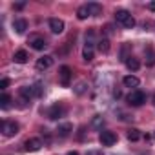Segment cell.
Segmentation results:
<instances>
[{"label": "cell", "mask_w": 155, "mask_h": 155, "mask_svg": "<svg viewBox=\"0 0 155 155\" xmlns=\"http://www.w3.org/2000/svg\"><path fill=\"white\" fill-rule=\"evenodd\" d=\"M24 6H26L24 2H18V4H15V9H24Z\"/></svg>", "instance_id": "cell-32"}, {"label": "cell", "mask_w": 155, "mask_h": 155, "mask_svg": "<svg viewBox=\"0 0 155 155\" xmlns=\"http://www.w3.org/2000/svg\"><path fill=\"white\" fill-rule=\"evenodd\" d=\"M113 97H115V99H120V97H122V91H120V90H113Z\"/></svg>", "instance_id": "cell-31"}, {"label": "cell", "mask_w": 155, "mask_h": 155, "mask_svg": "<svg viewBox=\"0 0 155 155\" xmlns=\"http://www.w3.org/2000/svg\"><path fill=\"white\" fill-rule=\"evenodd\" d=\"M153 104H155V97H153Z\"/></svg>", "instance_id": "cell-36"}, {"label": "cell", "mask_w": 155, "mask_h": 155, "mask_svg": "<svg viewBox=\"0 0 155 155\" xmlns=\"http://www.w3.org/2000/svg\"><path fill=\"white\" fill-rule=\"evenodd\" d=\"M124 64H126V68H128L130 71H137V69L140 68V62H139L137 58H133V57H130V58H128Z\"/></svg>", "instance_id": "cell-17"}, {"label": "cell", "mask_w": 155, "mask_h": 155, "mask_svg": "<svg viewBox=\"0 0 155 155\" xmlns=\"http://www.w3.org/2000/svg\"><path fill=\"white\" fill-rule=\"evenodd\" d=\"M82 58H84V62H91V60H93V49L84 46V51H82Z\"/></svg>", "instance_id": "cell-22"}, {"label": "cell", "mask_w": 155, "mask_h": 155, "mask_svg": "<svg viewBox=\"0 0 155 155\" xmlns=\"http://www.w3.org/2000/svg\"><path fill=\"white\" fill-rule=\"evenodd\" d=\"M126 101H128L130 106H140V104L146 102V95H144L142 91H139V90H133V91L126 97Z\"/></svg>", "instance_id": "cell-2"}, {"label": "cell", "mask_w": 155, "mask_h": 155, "mask_svg": "<svg viewBox=\"0 0 155 155\" xmlns=\"http://www.w3.org/2000/svg\"><path fill=\"white\" fill-rule=\"evenodd\" d=\"M146 64H148V66H153V64H155V53L148 51V60H146Z\"/></svg>", "instance_id": "cell-26"}, {"label": "cell", "mask_w": 155, "mask_h": 155, "mask_svg": "<svg viewBox=\"0 0 155 155\" xmlns=\"http://www.w3.org/2000/svg\"><path fill=\"white\" fill-rule=\"evenodd\" d=\"M9 104H11V97H9L8 93H4L2 97H0V108H2V110H8Z\"/></svg>", "instance_id": "cell-20"}, {"label": "cell", "mask_w": 155, "mask_h": 155, "mask_svg": "<svg viewBox=\"0 0 155 155\" xmlns=\"http://www.w3.org/2000/svg\"><path fill=\"white\" fill-rule=\"evenodd\" d=\"M13 29H15L18 35H22V33L28 29V20H26V18H17V20L13 22Z\"/></svg>", "instance_id": "cell-10"}, {"label": "cell", "mask_w": 155, "mask_h": 155, "mask_svg": "<svg viewBox=\"0 0 155 155\" xmlns=\"http://www.w3.org/2000/svg\"><path fill=\"white\" fill-rule=\"evenodd\" d=\"M93 46H95V31L90 29V31L86 33V48H91V49H93Z\"/></svg>", "instance_id": "cell-18"}, {"label": "cell", "mask_w": 155, "mask_h": 155, "mask_svg": "<svg viewBox=\"0 0 155 155\" xmlns=\"http://www.w3.org/2000/svg\"><path fill=\"white\" fill-rule=\"evenodd\" d=\"M33 90H35V97H40V95H42V88H40V84H35Z\"/></svg>", "instance_id": "cell-29"}, {"label": "cell", "mask_w": 155, "mask_h": 155, "mask_svg": "<svg viewBox=\"0 0 155 155\" xmlns=\"http://www.w3.org/2000/svg\"><path fill=\"white\" fill-rule=\"evenodd\" d=\"M91 124H93L95 128H101V126L104 124V119H102L101 115H95V119H93V122H91Z\"/></svg>", "instance_id": "cell-25"}, {"label": "cell", "mask_w": 155, "mask_h": 155, "mask_svg": "<svg viewBox=\"0 0 155 155\" xmlns=\"http://www.w3.org/2000/svg\"><path fill=\"white\" fill-rule=\"evenodd\" d=\"M148 9H150V11H155V2H150V4H148Z\"/></svg>", "instance_id": "cell-33"}, {"label": "cell", "mask_w": 155, "mask_h": 155, "mask_svg": "<svg viewBox=\"0 0 155 155\" xmlns=\"http://www.w3.org/2000/svg\"><path fill=\"white\" fill-rule=\"evenodd\" d=\"M53 57L51 55H44V57H40L38 60H37V64H35V68L38 69V71H44V69H49L51 66H53Z\"/></svg>", "instance_id": "cell-5"}, {"label": "cell", "mask_w": 155, "mask_h": 155, "mask_svg": "<svg viewBox=\"0 0 155 155\" xmlns=\"http://www.w3.org/2000/svg\"><path fill=\"white\" fill-rule=\"evenodd\" d=\"M0 130H2V133H4L6 137H13V135L18 133L20 126H18L15 120H2V122H0Z\"/></svg>", "instance_id": "cell-1"}, {"label": "cell", "mask_w": 155, "mask_h": 155, "mask_svg": "<svg viewBox=\"0 0 155 155\" xmlns=\"http://www.w3.org/2000/svg\"><path fill=\"white\" fill-rule=\"evenodd\" d=\"M88 155H101L99 151H88Z\"/></svg>", "instance_id": "cell-34"}, {"label": "cell", "mask_w": 155, "mask_h": 155, "mask_svg": "<svg viewBox=\"0 0 155 155\" xmlns=\"http://www.w3.org/2000/svg\"><path fill=\"white\" fill-rule=\"evenodd\" d=\"M49 29H51V33L60 35L64 31V22L60 18H49Z\"/></svg>", "instance_id": "cell-7"}, {"label": "cell", "mask_w": 155, "mask_h": 155, "mask_svg": "<svg viewBox=\"0 0 155 155\" xmlns=\"http://www.w3.org/2000/svg\"><path fill=\"white\" fill-rule=\"evenodd\" d=\"M71 68L69 66H62L60 68V71H58V81H60V86H64V88H68L69 84H71Z\"/></svg>", "instance_id": "cell-3"}, {"label": "cell", "mask_w": 155, "mask_h": 155, "mask_svg": "<svg viewBox=\"0 0 155 155\" xmlns=\"http://www.w3.org/2000/svg\"><path fill=\"white\" fill-rule=\"evenodd\" d=\"M130 48H131V44L124 42V46H122V51H120V58H122L124 62H126V60L130 58V57H128V49H130Z\"/></svg>", "instance_id": "cell-23"}, {"label": "cell", "mask_w": 155, "mask_h": 155, "mask_svg": "<svg viewBox=\"0 0 155 155\" xmlns=\"http://www.w3.org/2000/svg\"><path fill=\"white\" fill-rule=\"evenodd\" d=\"M84 91H86V82H79V84L75 86V93L77 95H82Z\"/></svg>", "instance_id": "cell-24"}, {"label": "cell", "mask_w": 155, "mask_h": 155, "mask_svg": "<svg viewBox=\"0 0 155 155\" xmlns=\"http://www.w3.org/2000/svg\"><path fill=\"white\" fill-rule=\"evenodd\" d=\"M28 58H29V57H28V53H26L24 49H18V51L13 55V60H15L17 64H26V62H28Z\"/></svg>", "instance_id": "cell-15"}, {"label": "cell", "mask_w": 155, "mask_h": 155, "mask_svg": "<svg viewBox=\"0 0 155 155\" xmlns=\"http://www.w3.org/2000/svg\"><path fill=\"white\" fill-rule=\"evenodd\" d=\"M104 33H106V35H111V33H113V26H111V24L104 26Z\"/></svg>", "instance_id": "cell-30"}, {"label": "cell", "mask_w": 155, "mask_h": 155, "mask_svg": "<svg viewBox=\"0 0 155 155\" xmlns=\"http://www.w3.org/2000/svg\"><path fill=\"white\" fill-rule=\"evenodd\" d=\"M68 155H79V153H77V151H69Z\"/></svg>", "instance_id": "cell-35"}, {"label": "cell", "mask_w": 155, "mask_h": 155, "mask_svg": "<svg viewBox=\"0 0 155 155\" xmlns=\"http://www.w3.org/2000/svg\"><path fill=\"white\" fill-rule=\"evenodd\" d=\"M99 142H101L102 146H113V144L117 142V135H115L113 131H101Z\"/></svg>", "instance_id": "cell-4"}, {"label": "cell", "mask_w": 155, "mask_h": 155, "mask_svg": "<svg viewBox=\"0 0 155 155\" xmlns=\"http://www.w3.org/2000/svg\"><path fill=\"white\" fill-rule=\"evenodd\" d=\"M122 82H124L126 88H137L140 84V81L137 79V77H133V75H126L124 79H122Z\"/></svg>", "instance_id": "cell-12"}, {"label": "cell", "mask_w": 155, "mask_h": 155, "mask_svg": "<svg viewBox=\"0 0 155 155\" xmlns=\"http://www.w3.org/2000/svg\"><path fill=\"white\" fill-rule=\"evenodd\" d=\"M133 26H135V18H133V17H130V18L126 20V24H124V28H126V29H131Z\"/></svg>", "instance_id": "cell-27"}, {"label": "cell", "mask_w": 155, "mask_h": 155, "mask_svg": "<svg viewBox=\"0 0 155 155\" xmlns=\"http://www.w3.org/2000/svg\"><path fill=\"white\" fill-rule=\"evenodd\" d=\"M29 44H31V48L37 49V51H42V49L48 46L46 40H44L42 37H31V38H29Z\"/></svg>", "instance_id": "cell-9"}, {"label": "cell", "mask_w": 155, "mask_h": 155, "mask_svg": "<svg viewBox=\"0 0 155 155\" xmlns=\"http://www.w3.org/2000/svg\"><path fill=\"white\" fill-rule=\"evenodd\" d=\"M77 17H79L81 20H86V18L90 17V11H88V8H86V6H81L79 9H77Z\"/></svg>", "instance_id": "cell-21"}, {"label": "cell", "mask_w": 155, "mask_h": 155, "mask_svg": "<svg viewBox=\"0 0 155 155\" xmlns=\"http://www.w3.org/2000/svg\"><path fill=\"white\" fill-rule=\"evenodd\" d=\"M71 131H73V124H71V122H64V124H60V126L57 128L58 137H68Z\"/></svg>", "instance_id": "cell-11"}, {"label": "cell", "mask_w": 155, "mask_h": 155, "mask_svg": "<svg viewBox=\"0 0 155 155\" xmlns=\"http://www.w3.org/2000/svg\"><path fill=\"white\" fill-rule=\"evenodd\" d=\"M8 86H9V79H2V81H0V90H8Z\"/></svg>", "instance_id": "cell-28"}, {"label": "cell", "mask_w": 155, "mask_h": 155, "mask_svg": "<svg viewBox=\"0 0 155 155\" xmlns=\"http://www.w3.org/2000/svg\"><path fill=\"white\" fill-rule=\"evenodd\" d=\"M130 17H131V15H130L126 9H117V11H115V20H117L119 24H122V26L126 24V20H128Z\"/></svg>", "instance_id": "cell-13"}, {"label": "cell", "mask_w": 155, "mask_h": 155, "mask_svg": "<svg viewBox=\"0 0 155 155\" xmlns=\"http://www.w3.org/2000/svg\"><path fill=\"white\" fill-rule=\"evenodd\" d=\"M86 8H88V11H90V15H91V17H97V15H101V13H102V6H101V4H97V2H90Z\"/></svg>", "instance_id": "cell-14"}, {"label": "cell", "mask_w": 155, "mask_h": 155, "mask_svg": "<svg viewBox=\"0 0 155 155\" xmlns=\"http://www.w3.org/2000/svg\"><path fill=\"white\" fill-rule=\"evenodd\" d=\"M153 139H155V133H153Z\"/></svg>", "instance_id": "cell-37"}, {"label": "cell", "mask_w": 155, "mask_h": 155, "mask_svg": "<svg viewBox=\"0 0 155 155\" xmlns=\"http://www.w3.org/2000/svg\"><path fill=\"white\" fill-rule=\"evenodd\" d=\"M139 139H140V131H139L137 128H131V130H128V140L135 142V140H139Z\"/></svg>", "instance_id": "cell-19"}, {"label": "cell", "mask_w": 155, "mask_h": 155, "mask_svg": "<svg viewBox=\"0 0 155 155\" xmlns=\"http://www.w3.org/2000/svg\"><path fill=\"white\" fill-rule=\"evenodd\" d=\"M24 146H26V151H38L40 148H42V140L40 139H28L26 142H24Z\"/></svg>", "instance_id": "cell-8"}, {"label": "cell", "mask_w": 155, "mask_h": 155, "mask_svg": "<svg viewBox=\"0 0 155 155\" xmlns=\"http://www.w3.org/2000/svg\"><path fill=\"white\" fill-rule=\"evenodd\" d=\"M97 44H99V51H101V53H104V55H106V53H110V40H108V37L101 38Z\"/></svg>", "instance_id": "cell-16"}, {"label": "cell", "mask_w": 155, "mask_h": 155, "mask_svg": "<svg viewBox=\"0 0 155 155\" xmlns=\"http://www.w3.org/2000/svg\"><path fill=\"white\" fill-rule=\"evenodd\" d=\"M64 106H60V104H53L51 108H49V111H48V117L51 119V120H57V119H60L62 115H64Z\"/></svg>", "instance_id": "cell-6"}]
</instances>
